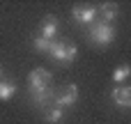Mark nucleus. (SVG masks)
<instances>
[{
    "label": "nucleus",
    "mask_w": 131,
    "mask_h": 124,
    "mask_svg": "<svg viewBox=\"0 0 131 124\" xmlns=\"http://www.w3.org/2000/svg\"><path fill=\"white\" fill-rule=\"evenodd\" d=\"M129 76H131V67H129V64H124V67H120V69L113 74V83H124Z\"/></svg>",
    "instance_id": "12"
},
{
    "label": "nucleus",
    "mask_w": 131,
    "mask_h": 124,
    "mask_svg": "<svg viewBox=\"0 0 131 124\" xmlns=\"http://www.w3.org/2000/svg\"><path fill=\"white\" fill-rule=\"evenodd\" d=\"M14 92H16V85H14L12 81H0V99H2V101L12 99Z\"/></svg>",
    "instance_id": "11"
},
{
    "label": "nucleus",
    "mask_w": 131,
    "mask_h": 124,
    "mask_svg": "<svg viewBox=\"0 0 131 124\" xmlns=\"http://www.w3.org/2000/svg\"><path fill=\"white\" fill-rule=\"evenodd\" d=\"M35 48L41 51V53H51L53 41H48V39H44V37H37V39H35Z\"/></svg>",
    "instance_id": "13"
},
{
    "label": "nucleus",
    "mask_w": 131,
    "mask_h": 124,
    "mask_svg": "<svg viewBox=\"0 0 131 124\" xmlns=\"http://www.w3.org/2000/svg\"><path fill=\"white\" fill-rule=\"evenodd\" d=\"M28 83H30V90L48 87V83H51V74H48L46 69H32L30 76H28Z\"/></svg>",
    "instance_id": "4"
},
{
    "label": "nucleus",
    "mask_w": 131,
    "mask_h": 124,
    "mask_svg": "<svg viewBox=\"0 0 131 124\" xmlns=\"http://www.w3.org/2000/svg\"><path fill=\"white\" fill-rule=\"evenodd\" d=\"M111 99H113L115 106H120V108H131V87L129 85H117V87H113Z\"/></svg>",
    "instance_id": "5"
},
{
    "label": "nucleus",
    "mask_w": 131,
    "mask_h": 124,
    "mask_svg": "<svg viewBox=\"0 0 131 124\" xmlns=\"http://www.w3.org/2000/svg\"><path fill=\"white\" fill-rule=\"evenodd\" d=\"M74 18L78 21V23H83V25H94V18H97V14H99V9L97 7H74Z\"/></svg>",
    "instance_id": "6"
},
{
    "label": "nucleus",
    "mask_w": 131,
    "mask_h": 124,
    "mask_svg": "<svg viewBox=\"0 0 131 124\" xmlns=\"http://www.w3.org/2000/svg\"><path fill=\"white\" fill-rule=\"evenodd\" d=\"M48 55L53 60H58L60 64H71L76 60V55H78V48L74 44H69V41H53V48H51Z\"/></svg>",
    "instance_id": "1"
},
{
    "label": "nucleus",
    "mask_w": 131,
    "mask_h": 124,
    "mask_svg": "<svg viewBox=\"0 0 131 124\" xmlns=\"http://www.w3.org/2000/svg\"><path fill=\"white\" fill-rule=\"evenodd\" d=\"M90 39L101 44V46H106V44H111L115 39V28L111 23H94L92 30H90Z\"/></svg>",
    "instance_id": "2"
},
{
    "label": "nucleus",
    "mask_w": 131,
    "mask_h": 124,
    "mask_svg": "<svg viewBox=\"0 0 131 124\" xmlns=\"http://www.w3.org/2000/svg\"><path fill=\"white\" fill-rule=\"evenodd\" d=\"M64 120V108H60V106H53V108H48L46 110V122L51 124H58Z\"/></svg>",
    "instance_id": "10"
},
{
    "label": "nucleus",
    "mask_w": 131,
    "mask_h": 124,
    "mask_svg": "<svg viewBox=\"0 0 131 124\" xmlns=\"http://www.w3.org/2000/svg\"><path fill=\"white\" fill-rule=\"evenodd\" d=\"M0 81H2V64H0Z\"/></svg>",
    "instance_id": "14"
},
{
    "label": "nucleus",
    "mask_w": 131,
    "mask_h": 124,
    "mask_svg": "<svg viewBox=\"0 0 131 124\" xmlns=\"http://www.w3.org/2000/svg\"><path fill=\"white\" fill-rule=\"evenodd\" d=\"M30 94H32V104L35 106H39V108H44L51 99H53V90L51 87H41V90H30Z\"/></svg>",
    "instance_id": "8"
},
{
    "label": "nucleus",
    "mask_w": 131,
    "mask_h": 124,
    "mask_svg": "<svg viewBox=\"0 0 131 124\" xmlns=\"http://www.w3.org/2000/svg\"><path fill=\"white\" fill-rule=\"evenodd\" d=\"M55 35H58V18H55L53 14H48V16H44V21H41V35H39V37L53 41Z\"/></svg>",
    "instance_id": "7"
},
{
    "label": "nucleus",
    "mask_w": 131,
    "mask_h": 124,
    "mask_svg": "<svg viewBox=\"0 0 131 124\" xmlns=\"http://www.w3.org/2000/svg\"><path fill=\"white\" fill-rule=\"evenodd\" d=\"M117 5L115 2H106V5H101L99 7V14H101V18H104V23H111L115 16H117Z\"/></svg>",
    "instance_id": "9"
},
{
    "label": "nucleus",
    "mask_w": 131,
    "mask_h": 124,
    "mask_svg": "<svg viewBox=\"0 0 131 124\" xmlns=\"http://www.w3.org/2000/svg\"><path fill=\"white\" fill-rule=\"evenodd\" d=\"M76 101H78V87L76 85H64L60 90V94H55V106H60V108L74 106Z\"/></svg>",
    "instance_id": "3"
}]
</instances>
